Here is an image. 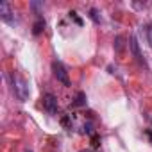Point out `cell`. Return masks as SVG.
Returning <instances> with one entry per match:
<instances>
[{
    "mask_svg": "<svg viewBox=\"0 0 152 152\" xmlns=\"http://www.w3.org/2000/svg\"><path fill=\"white\" fill-rule=\"evenodd\" d=\"M11 84H13V91H15V95L18 97V100L20 102H25L27 99H29V86H27V83L20 77V75H11Z\"/></svg>",
    "mask_w": 152,
    "mask_h": 152,
    "instance_id": "6da1fadb",
    "label": "cell"
},
{
    "mask_svg": "<svg viewBox=\"0 0 152 152\" xmlns=\"http://www.w3.org/2000/svg\"><path fill=\"white\" fill-rule=\"evenodd\" d=\"M52 70H54V75H56V79H57L59 83H63L64 86H70L68 72H66V68L63 66V63H59V61H54V63H52Z\"/></svg>",
    "mask_w": 152,
    "mask_h": 152,
    "instance_id": "7a4b0ae2",
    "label": "cell"
},
{
    "mask_svg": "<svg viewBox=\"0 0 152 152\" xmlns=\"http://www.w3.org/2000/svg\"><path fill=\"white\" fill-rule=\"evenodd\" d=\"M43 107L48 115H57V99L54 95H45L43 97Z\"/></svg>",
    "mask_w": 152,
    "mask_h": 152,
    "instance_id": "3957f363",
    "label": "cell"
},
{
    "mask_svg": "<svg viewBox=\"0 0 152 152\" xmlns=\"http://www.w3.org/2000/svg\"><path fill=\"white\" fill-rule=\"evenodd\" d=\"M11 15H13V13H11V7H9L7 2H2V4H0V16H2L4 22H7V23H15V20H13Z\"/></svg>",
    "mask_w": 152,
    "mask_h": 152,
    "instance_id": "277c9868",
    "label": "cell"
},
{
    "mask_svg": "<svg viewBox=\"0 0 152 152\" xmlns=\"http://www.w3.org/2000/svg\"><path fill=\"white\" fill-rule=\"evenodd\" d=\"M131 48H132V54H134L136 61H138L140 64H145V61H143V56H141V52H140V45H138V39H136V36H132V38H131Z\"/></svg>",
    "mask_w": 152,
    "mask_h": 152,
    "instance_id": "5b68a950",
    "label": "cell"
},
{
    "mask_svg": "<svg viewBox=\"0 0 152 152\" xmlns=\"http://www.w3.org/2000/svg\"><path fill=\"white\" fill-rule=\"evenodd\" d=\"M43 29H45V22H43L41 18H38V22H36L34 27H32V32H34V34H39Z\"/></svg>",
    "mask_w": 152,
    "mask_h": 152,
    "instance_id": "8992f818",
    "label": "cell"
},
{
    "mask_svg": "<svg viewBox=\"0 0 152 152\" xmlns=\"http://www.w3.org/2000/svg\"><path fill=\"white\" fill-rule=\"evenodd\" d=\"M86 104V95L81 91V93H77V100L73 102V106H84Z\"/></svg>",
    "mask_w": 152,
    "mask_h": 152,
    "instance_id": "52a82bcc",
    "label": "cell"
},
{
    "mask_svg": "<svg viewBox=\"0 0 152 152\" xmlns=\"http://www.w3.org/2000/svg\"><path fill=\"white\" fill-rule=\"evenodd\" d=\"M91 18H93L95 22H99V16H97V11H95V9H91Z\"/></svg>",
    "mask_w": 152,
    "mask_h": 152,
    "instance_id": "ba28073f",
    "label": "cell"
},
{
    "mask_svg": "<svg viewBox=\"0 0 152 152\" xmlns=\"http://www.w3.org/2000/svg\"><path fill=\"white\" fill-rule=\"evenodd\" d=\"M81 152H91V150H81Z\"/></svg>",
    "mask_w": 152,
    "mask_h": 152,
    "instance_id": "9c48e42d",
    "label": "cell"
}]
</instances>
